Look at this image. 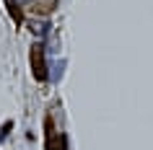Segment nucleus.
<instances>
[{"mask_svg":"<svg viewBox=\"0 0 153 150\" xmlns=\"http://www.w3.org/2000/svg\"><path fill=\"white\" fill-rule=\"evenodd\" d=\"M31 72L36 80H47V60H44V47L39 41L31 47Z\"/></svg>","mask_w":153,"mask_h":150,"instance_id":"obj_1","label":"nucleus"},{"mask_svg":"<svg viewBox=\"0 0 153 150\" xmlns=\"http://www.w3.org/2000/svg\"><path fill=\"white\" fill-rule=\"evenodd\" d=\"M47 150H68V137H65V134L47 137Z\"/></svg>","mask_w":153,"mask_h":150,"instance_id":"obj_2","label":"nucleus"},{"mask_svg":"<svg viewBox=\"0 0 153 150\" xmlns=\"http://www.w3.org/2000/svg\"><path fill=\"white\" fill-rule=\"evenodd\" d=\"M29 31L36 34V36H44V34L49 31V21H31V24H29Z\"/></svg>","mask_w":153,"mask_h":150,"instance_id":"obj_3","label":"nucleus"},{"mask_svg":"<svg viewBox=\"0 0 153 150\" xmlns=\"http://www.w3.org/2000/svg\"><path fill=\"white\" fill-rule=\"evenodd\" d=\"M8 13L13 16V21H16V24H21V21H24V13L18 10V5H16V3H8Z\"/></svg>","mask_w":153,"mask_h":150,"instance_id":"obj_4","label":"nucleus"},{"mask_svg":"<svg viewBox=\"0 0 153 150\" xmlns=\"http://www.w3.org/2000/svg\"><path fill=\"white\" fill-rule=\"evenodd\" d=\"M13 3H16V5H18V3H21V5H26V3H31V0H13Z\"/></svg>","mask_w":153,"mask_h":150,"instance_id":"obj_5","label":"nucleus"}]
</instances>
